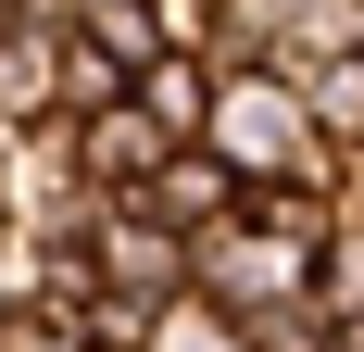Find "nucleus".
Returning <instances> with one entry per match:
<instances>
[{
  "instance_id": "nucleus-1",
  "label": "nucleus",
  "mask_w": 364,
  "mask_h": 352,
  "mask_svg": "<svg viewBox=\"0 0 364 352\" xmlns=\"http://www.w3.org/2000/svg\"><path fill=\"white\" fill-rule=\"evenodd\" d=\"M201 151H214L239 189H277V176H301V151H314V113H301L264 63H226V76H214V126H201Z\"/></svg>"
},
{
  "instance_id": "nucleus-2",
  "label": "nucleus",
  "mask_w": 364,
  "mask_h": 352,
  "mask_svg": "<svg viewBox=\"0 0 364 352\" xmlns=\"http://www.w3.org/2000/svg\"><path fill=\"white\" fill-rule=\"evenodd\" d=\"M139 214L164 227V239H214L226 214H239V176H226L214 151H164V164H151V189H139Z\"/></svg>"
},
{
  "instance_id": "nucleus-3",
  "label": "nucleus",
  "mask_w": 364,
  "mask_h": 352,
  "mask_svg": "<svg viewBox=\"0 0 364 352\" xmlns=\"http://www.w3.org/2000/svg\"><path fill=\"white\" fill-rule=\"evenodd\" d=\"M126 113H139L164 151H201V126H214V63H188V51H151V63L126 76Z\"/></svg>"
}]
</instances>
